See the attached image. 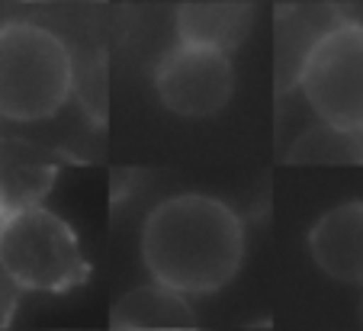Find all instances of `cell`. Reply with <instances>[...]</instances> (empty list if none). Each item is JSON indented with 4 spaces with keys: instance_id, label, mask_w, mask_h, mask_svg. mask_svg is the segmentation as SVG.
Segmentation results:
<instances>
[{
    "instance_id": "8fae6325",
    "label": "cell",
    "mask_w": 363,
    "mask_h": 331,
    "mask_svg": "<svg viewBox=\"0 0 363 331\" xmlns=\"http://www.w3.org/2000/svg\"><path fill=\"white\" fill-rule=\"evenodd\" d=\"M360 315H363V299H360Z\"/></svg>"
},
{
    "instance_id": "9c48e42d",
    "label": "cell",
    "mask_w": 363,
    "mask_h": 331,
    "mask_svg": "<svg viewBox=\"0 0 363 331\" xmlns=\"http://www.w3.org/2000/svg\"><path fill=\"white\" fill-rule=\"evenodd\" d=\"M289 161L296 164H337V161H363V135L341 132L335 125L318 123L299 135L289 148Z\"/></svg>"
},
{
    "instance_id": "52a82bcc",
    "label": "cell",
    "mask_w": 363,
    "mask_h": 331,
    "mask_svg": "<svg viewBox=\"0 0 363 331\" xmlns=\"http://www.w3.org/2000/svg\"><path fill=\"white\" fill-rule=\"evenodd\" d=\"M251 23V4H232V0H225V4H184L177 10V39L235 52L247 39Z\"/></svg>"
},
{
    "instance_id": "5b68a950",
    "label": "cell",
    "mask_w": 363,
    "mask_h": 331,
    "mask_svg": "<svg viewBox=\"0 0 363 331\" xmlns=\"http://www.w3.org/2000/svg\"><path fill=\"white\" fill-rule=\"evenodd\" d=\"M151 84L174 116L209 119L225 110L235 94L232 52L177 39L155 64Z\"/></svg>"
},
{
    "instance_id": "6da1fadb",
    "label": "cell",
    "mask_w": 363,
    "mask_h": 331,
    "mask_svg": "<svg viewBox=\"0 0 363 331\" xmlns=\"http://www.w3.org/2000/svg\"><path fill=\"white\" fill-rule=\"evenodd\" d=\"M247 251L241 215L209 193H174L145 215L142 261L158 290L213 296L238 276Z\"/></svg>"
},
{
    "instance_id": "3957f363",
    "label": "cell",
    "mask_w": 363,
    "mask_h": 331,
    "mask_svg": "<svg viewBox=\"0 0 363 331\" xmlns=\"http://www.w3.org/2000/svg\"><path fill=\"white\" fill-rule=\"evenodd\" d=\"M0 270L26 293H71L87 283L90 264L74 228L39 203L0 209Z\"/></svg>"
},
{
    "instance_id": "ba28073f",
    "label": "cell",
    "mask_w": 363,
    "mask_h": 331,
    "mask_svg": "<svg viewBox=\"0 0 363 331\" xmlns=\"http://www.w3.org/2000/svg\"><path fill=\"white\" fill-rule=\"evenodd\" d=\"M335 20H341V16L322 7L280 10V16H277V90L280 94L296 90L302 58Z\"/></svg>"
},
{
    "instance_id": "277c9868",
    "label": "cell",
    "mask_w": 363,
    "mask_h": 331,
    "mask_svg": "<svg viewBox=\"0 0 363 331\" xmlns=\"http://www.w3.org/2000/svg\"><path fill=\"white\" fill-rule=\"evenodd\" d=\"M296 90L318 123L363 135V23H331L302 58Z\"/></svg>"
},
{
    "instance_id": "7a4b0ae2",
    "label": "cell",
    "mask_w": 363,
    "mask_h": 331,
    "mask_svg": "<svg viewBox=\"0 0 363 331\" xmlns=\"http://www.w3.org/2000/svg\"><path fill=\"white\" fill-rule=\"evenodd\" d=\"M74 94V58L52 29L35 23L0 26V119L42 123L68 106Z\"/></svg>"
},
{
    "instance_id": "30bf717a",
    "label": "cell",
    "mask_w": 363,
    "mask_h": 331,
    "mask_svg": "<svg viewBox=\"0 0 363 331\" xmlns=\"http://www.w3.org/2000/svg\"><path fill=\"white\" fill-rule=\"evenodd\" d=\"M33 4H58V0H33ZM65 4V0H62Z\"/></svg>"
},
{
    "instance_id": "8992f818",
    "label": "cell",
    "mask_w": 363,
    "mask_h": 331,
    "mask_svg": "<svg viewBox=\"0 0 363 331\" xmlns=\"http://www.w3.org/2000/svg\"><path fill=\"white\" fill-rule=\"evenodd\" d=\"M308 254L337 283L363 286V200H347L318 215L308 228Z\"/></svg>"
}]
</instances>
